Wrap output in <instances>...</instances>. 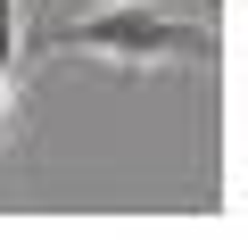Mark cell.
Segmentation results:
<instances>
[{
  "mask_svg": "<svg viewBox=\"0 0 248 240\" xmlns=\"http://www.w3.org/2000/svg\"><path fill=\"white\" fill-rule=\"evenodd\" d=\"M223 50V33L207 17H182L166 0H116V9L66 17L42 33V58H108V66H133V75H166V66H207Z\"/></svg>",
  "mask_w": 248,
  "mask_h": 240,
  "instance_id": "1",
  "label": "cell"
},
{
  "mask_svg": "<svg viewBox=\"0 0 248 240\" xmlns=\"http://www.w3.org/2000/svg\"><path fill=\"white\" fill-rule=\"evenodd\" d=\"M0 58H25V17H17V0H0Z\"/></svg>",
  "mask_w": 248,
  "mask_h": 240,
  "instance_id": "2",
  "label": "cell"
},
{
  "mask_svg": "<svg viewBox=\"0 0 248 240\" xmlns=\"http://www.w3.org/2000/svg\"><path fill=\"white\" fill-rule=\"evenodd\" d=\"M9 83H17V66H9V58H0V116H9Z\"/></svg>",
  "mask_w": 248,
  "mask_h": 240,
  "instance_id": "3",
  "label": "cell"
}]
</instances>
